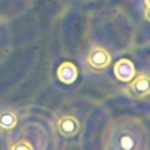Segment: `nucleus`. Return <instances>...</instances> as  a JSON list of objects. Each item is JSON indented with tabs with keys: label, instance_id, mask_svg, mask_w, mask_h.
<instances>
[{
	"label": "nucleus",
	"instance_id": "1",
	"mask_svg": "<svg viewBox=\"0 0 150 150\" xmlns=\"http://www.w3.org/2000/svg\"><path fill=\"white\" fill-rule=\"evenodd\" d=\"M102 145L103 150H148V129L138 117H116L105 127Z\"/></svg>",
	"mask_w": 150,
	"mask_h": 150
},
{
	"label": "nucleus",
	"instance_id": "2",
	"mask_svg": "<svg viewBox=\"0 0 150 150\" xmlns=\"http://www.w3.org/2000/svg\"><path fill=\"white\" fill-rule=\"evenodd\" d=\"M112 57L110 52L101 45H93L86 56V63L95 70H105L111 64Z\"/></svg>",
	"mask_w": 150,
	"mask_h": 150
},
{
	"label": "nucleus",
	"instance_id": "3",
	"mask_svg": "<svg viewBox=\"0 0 150 150\" xmlns=\"http://www.w3.org/2000/svg\"><path fill=\"white\" fill-rule=\"evenodd\" d=\"M132 80L133 81L127 86L125 93L129 97L138 99V100H143L147 98L150 94V83L148 74L141 73Z\"/></svg>",
	"mask_w": 150,
	"mask_h": 150
},
{
	"label": "nucleus",
	"instance_id": "4",
	"mask_svg": "<svg viewBox=\"0 0 150 150\" xmlns=\"http://www.w3.org/2000/svg\"><path fill=\"white\" fill-rule=\"evenodd\" d=\"M56 125L59 134L64 138H72L80 131L79 120L73 115H64L59 117Z\"/></svg>",
	"mask_w": 150,
	"mask_h": 150
},
{
	"label": "nucleus",
	"instance_id": "5",
	"mask_svg": "<svg viewBox=\"0 0 150 150\" xmlns=\"http://www.w3.org/2000/svg\"><path fill=\"white\" fill-rule=\"evenodd\" d=\"M115 77L122 82H129L135 77V65L129 59H120L114 65Z\"/></svg>",
	"mask_w": 150,
	"mask_h": 150
},
{
	"label": "nucleus",
	"instance_id": "6",
	"mask_svg": "<svg viewBox=\"0 0 150 150\" xmlns=\"http://www.w3.org/2000/svg\"><path fill=\"white\" fill-rule=\"evenodd\" d=\"M57 75L61 82L65 84H72L77 79L78 70L73 63L64 62L59 66L57 70Z\"/></svg>",
	"mask_w": 150,
	"mask_h": 150
},
{
	"label": "nucleus",
	"instance_id": "7",
	"mask_svg": "<svg viewBox=\"0 0 150 150\" xmlns=\"http://www.w3.org/2000/svg\"><path fill=\"white\" fill-rule=\"evenodd\" d=\"M18 125V115L15 111L3 110L0 112V129L4 131H11L13 129Z\"/></svg>",
	"mask_w": 150,
	"mask_h": 150
},
{
	"label": "nucleus",
	"instance_id": "8",
	"mask_svg": "<svg viewBox=\"0 0 150 150\" xmlns=\"http://www.w3.org/2000/svg\"><path fill=\"white\" fill-rule=\"evenodd\" d=\"M9 150H34V148L31 143H29L26 140H19L11 144Z\"/></svg>",
	"mask_w": 150,
	"mask_h": 150
}]
</instances>
